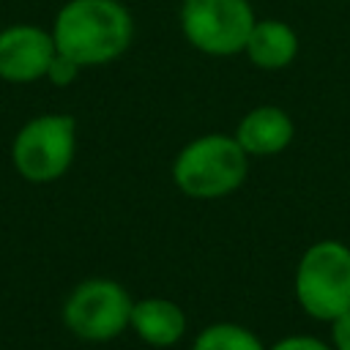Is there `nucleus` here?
<instances>
[{"label":"nucleus","instance_id":"nucleus-8","mask_svg":"<svg viewBox=\"0 0 350 350\" xmlns=\"http://www.w3.org/2000/svg\"><path fill=\"white\" fill-rule=\"evenodd\" d=\"M293 131L295 129L290 115L279 107L265 104L249 109L241 118L235 129V139L246 150V156H273L293 142Z\"/></svg>","mask_w":350,"mask_h":350},{"label":"nucleus","instance_id":"nucleus-4","mask_svg":"<svg viewBox=\"0 0 350 350\" xmlns=\"http://www.w3.org/2000/svg\"><path fill=\"white\" fill-rule=\"evenodd\" d=\"M254 22L249 0H183L180 5V30L186 41L211 57L243 52Z\"/></svg>","mask_w":350,"mask_h":350},{"label":"nucleus","instance_id":"nucleus-3","mask_svg":"<svg viewBox=\"0 0 350 350\" xmlns=\"http://www.w3.org/2000/svg\"><path fill=\"white\" fill-rule=\"evenodd\" d=\"M295 298L314 320H334L350 309V246L312 243L295 268Z\"/></svg>","mask_w":350,"mask_h":350},{"label":"nucleus","instance_id":"nucleus-12","mask_svg":"<svg viewBox=\"0 0 350 350\" xmlns=\"http://www.w3.org/2000/svg\"><path fill=\"white\" fill-rule=\"evenodd\" d=\"M77 71H79V63H74L71 57H66V55L57 52V55L52 57V63H49L46 77H49L55 85H68V82H74Z\"/></svg>","mask_w":350,"mask_h":350},{"label":"nucleus","instance_id":"nucleus-6","mask_svg":"<svg viewBox=\"0 0 350 350\" xmlns=\"http://www.w3.org/2000/svg\"><path fill=\"white\" fill-rule=\"evenodd\" d=\"M131 298L112 279L82 282L63 306V320L71 334L88 342H107L131 323Z\"/></svg>","mask_w":350,"mask_h":350},{"label":"nucleus","instance_id":"nucleus-14","mask_svg":"<svg viewBox=\"0 0 350 350\" xmlns=\"http://www.w3.org/2000/svg\"><path fill=\"white\" fill-rule=\"evenodd\" d=\"M268 350H328V345L314 336H284Z\"/></svg>","mask_w":350,"mask_h":350},{"label":"nucleus","instance_id":"nucleus-9","mask_svg":"<svg viewBox=\"0 0 350 350\" xmlns=\"http://www.w3.org/2000/svg\"><path fill=\"white\" fill-rule=\"evenodd\" d=\"M131 328L153 347L175 345L186 331L183 309L170 298H142L131 306Z\"/></svg>","mask_w":350,"mask_h":350},{"label":"nucleus","instance_id":"nucleus-2","mask_svg":"<svg viewBox=\"0 0 350 350\" xmlns=\"http://www.w3.org/2000/svg\"><path fill=\"white\" fill-rule=\"evenodd\" d=\"M246 178V150L235 137L205 134L191 139L172 164L175 186L194 200H216L235 191Z\"/></svg>","mask_w":350,"mask_h":350},{"label":"nucleus","instance_id":"nucleus-11","mask_svg":"<svg viewBox=\"0 0 350 350\" xmlns=\"http://www.w3.org/2000/svg\"><path fill=\"white\" fill-rule=\"evenodd\" d=\"M191 350H265V347L249 328L238 323H213L197 334Z\"/></svg>","mask_w":350,"mask_h":350},{"label":"nucleus","instance_id":"nucleus-5","mask_svg":"<svg viewBox=\"0 0 350 350\" xmlns=\"http://www.w3.org/2000/svg\"><path fill=\"white\" fill-rule=\"evenodd\" d=\"M77 123L71 115H41L22 126L14 139V164L25 180H57L74 161Z\"/></svg>","mask_w":350,"mask_h":350},{"label":"nucleus","instance_id":"nucleus-13","mask_svg":"<svg viewBox=\"0 0 350 350\" xmlns=\"http://www.w3.org/2000/svg\"><path fill=\"white\" fill-rule=\"evenodd\" d=\"M331 339L336 350H350V309L331 320Z\"/></svg>","mask_w":350,"mask_h":350},{"label":"nucleus","instance_id":"nucleus-1","mask_svg":"<svg viewBox=\"0 0 350 350\" xmlns=\"http://www.w3.org/2000/svg\"><path fill=\"white\" fill-rule=\"evenodd\" d=\"M134 36L131 14L118 0H71L55 19V46L79 66L120 57Z\"/></svg>","mask_w":350,"mask_h":350},{"label":"nucleus","instance_id":"nucleus-10","mask_svg":"<svg viewBox=\"0 0 350 350\" xmlns=\"http://www.w3.org/2000/svg\"><path fill=\"white\" fill-rule=\"evenodd\" d=\"M246 57L265 71H279L284 66H290L298 55V36L287 22L279 19H262L254 22L246 46H243Z\"/></svg>","mask_w":350,"mask_h":350},{"label":"nucleus","instance_id":"nucleus-7","mask_svg":"<svg viewBox=\"0 0 350 350\" xmlns=\"http://www.w3.org/2000/svg\"><path fill=\"white\" fill-rule=\"evenodd\" d=\"M55 55V38L38 27L16 25L0 33V77L8 82H33L44 77Z\"/></svg>","mask_w":350,"mask_h":350}]
</instances>
